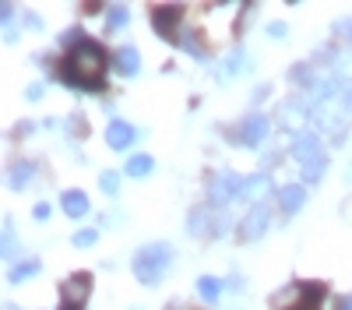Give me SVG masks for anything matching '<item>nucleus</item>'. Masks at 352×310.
<instances>
[{
  "mask_svg": "<svg viewBox=\"0 0 352 310\" xmlns=\"http://www.w3.org/2000/svg\"><path fill=\"white\" fill-rule=\"evenodd\" d=\"M243 187H247V177L232 173V169H219V173L212 177V205H229L232 197H243Z\"/></svg>",
  "mask_w": 352,
  "mask_h": 310,
  "instance_id": "obj_6",
  "label": "nucleus"
},
{
  "mask_svg": "<svg viewBox=\"0 0 352 310\" xmlns=\"http://www.w3.org/2000/svg\"><path fill=\"white\" fill-rule=\"evenodd\" d=\"M134 137H138V134H134V127H131V124H124V120H113V124L106 127V141H109V148H127Z\"/></svg>",
  "mask_w": 352,
  "mask_h": 310,
  "instance_id": "obj_11",
  "label": "nucleus"
},
{
  "mask_svg": "<svg viewBox=\"0 0 352 310\" xmlns=\"http://www.w3.org/2000/svg\"><path fill=\"white\" fill-rule=\"evenodd\" d=\"M124 25H127V8L124 4H109L106 8V28L109 32H120Z\"/></svg>",
  "mask_w": 352,
  "mask_h": 310,
  "instance_id": "obj_15",
  "label": "nucleus"
},
{
  "mask_svg": "<svg viewBox=\"0 0 352 310\" xmlns=\"http://www.w3.org/2000/svg\"><path fill=\"white\" fill-rule=\"evenodd\" d=\"M268 222H272L268 205H257V208H250V212H247V219H243V225H240L243 240H257V236H264V230H268Z\"/></svg>",
  "mask_w": 352,
  "mask_h": 310,
  "instance_id": "obj_9",
  "label": "nucleus"
},
{
  "mask_svg": "<svg viewBox=\"0 0 352 310\" xmlns=\"http://www.w3.org/2000/svg\"><path fill=\"white\" fill-rule=\"evenodd\" d=\"M268 194H275V184H272V177H264V173H257V177H247L243 197H247V201H254V208H257V205H264V197H268Z\"/></svg>",
  "mask_w": 352,
  "mask_h": 310,
  "instance_id": "obj_10",
  "label": "nucleus"
},
{
  "mask_svg": "<svg viewBox=\"0 0 352 310\" xmlns=\"http://www.w3.org/2000/svg\"><path fill=\"white\" fill-rule=\"evenodd\" d=\"M197 293H201V300H204V303H215V300H219V293H222V282H219V278H212V275H204V278L197 282Z\"/></svg>",
  "mask_w": 352,
  "mask_h": 310,
  "instance_id": "obj_16",
  "label": "nucleus"
},
{
  "mask_svg": "<svg viewBox=\"0 0 352 310\" xmlns=\"http://www.w3.org/2000/svg\"><path fill=\"white\" fill-rule=\"evenodd\" d=\"M331 310H352V296H335L331 300Z\"/></svg>",
  "mask_w": 352,
  "mask_h": 310,
  "instance_id": "obj_24",
  "label": "nucleus"
},
{
  "mask_svg": "<svg viewBox=\"0 0 352 310\" xmlns=\"http://www.w3.org/2000/svg\"><path fill=\"white\" fill-rule=\"evenodd\" d=\"M264 137H268V117H264V113H247L243 124L236 127V137H232V141L254 148V145H261Z\"/></svg>",
  "mask_w": 352,
  "mask_h": 310,
  "instance_id": "obj_8",
  "label": "nucleus"
},
{
  "mask_svg": "<svg viewBox=\"0 0 352 310\" xmlns=\"http://www.w3.org/2000/svg\"><path fill=\"white\" fill-rule=\"evenodd\" d=\"M99 187H102L106 194H116V190H120V177H116V173H109V169H106V173L99 177Z\"/></svg>",
  "mask_w": 352,
  "mask_h": 310,
  "instance_id": "obj_20",
  "label": "nucleus"
},
{
  "mask_svg": "<svg viewBox=\"0 0 352 310\" xmlns=\"http://www.w3.org/2000/svg\"><path fill=\"white\" fill-rule=\"evenodd\" d=\"M28 180H32V166H28V162H14V166H11V177H8V184L18 190V187H25Z\"/></svg>",
  "mask_w": 352,
  "mask_h": 310,
  "instance_id": "obj_17",
  "label": "nucleus"
},
{
  "mask_svg": "<svg viewBox=\"0 0 352 310\" xmlns=\"http://www.w3.org/2000/svg\"><path fill=\"white\" fill-rule=\"evenodd\" d=\"M116 71H120L124 78H134L138 71H141V56H138V49L134 46H124V49H116Z\"/></svg>",
  "mask_w": 352,
  "mask_h": 310,
  "instance_id": "obj_12",
  "label": "nucleus"
},
{
  "mask_svg": "<svg viewBox=\"0 0 352 310\" xmlns=\"http://www.w3.org/2000/svg\"><path fill=\"white\" fill-rule=\"evenodd\" d=\"M92 293V275L78 272L60 282V310H85V300Z\"/></svg>",
  "mask_w": 352,
  "mask_h": 310,
  "instance_id": "obj_7",
  "label": "nucleus"
},
{
  "mask_svg": "<svg viewBox=\"0 0 352 310\" xmlns=\"http://www.w3.org/2000/svg\"><path fill=\"white\" fill-rule=\"evenodd\" d=\"M96 240H99L96 230H81V233H74V247H92Z\"/></svg>",
  "mask_w": 352,
  "mask_h": 310,
  "instance_id": "obj_22",
  "label": "nucleus"
},
{
  "mask_svg": "<svg viewBox=\"0 0 352 310\" xmlns=\"http://www.w3.org/2000/svg\"><path fill=\"white\" fill-rule=\"evenodd\" d=\"M184 14H187L184 4H159V8H152V25H155V32H159L166 43H180Z\"/></svg>",
  "mask_w": 352,
  "mask_h": 310,
  "instance_id": "obj_5",
  "label": "nucleus"
},
{
  "mask_svg": "<svg viewBox=\"0 0 352 310\" xmlns=\"http://www.w3.org/2000/svg\"><path fill=\"white\" fill-rule=\"evenodd\" d=\"M169 261H173V247L169 243L141 247L134 254V278L141 282V286H155V282L162 278V272L169 268Z\"/></svg>",
  "mask_w": 352,
  "mask_h": 310,
  "instance_id": "obj_2",
  "label": "nucleus"
},
{
  "mask_svg": "<svg viewBox=\"0 0 352 310\" xmlns=\"http://www.w3.org/2000/svg\"><path fill=\"white\" fill-rule=\"evenodd\" d=\"M43 96V85H28V99H39Z\"/></svg>",
  "mask_w": 352,
  "mask_h": 310,
  "instance_id": "obj_27",
  "label": "nucleus"
},
{
  "mask_svg": "<svg viewBox=\"0 0 352 310\" xmlns=\"http://www.w3.org/2000/svg\"><path fill=\"white\" fill-rule=\"evenodd\" d=\"M64 212H67L71 219H81V215L88 212V197H85L81 190H67V194H64Z\"/></svg>",
  "mask_w": 352,
  "mask_h": 310,
  "instance_id": "obj_14",
  "label": "nucleus"
},
{
  "mask_svg": "<svg viewBox=\"0 0 352 310\" xmlns=\"http://www.w3.org/2000/svg\"><path fill=\"white\" fill-rule=\"evenodd\" d=\"M324 296H328L324 282H296L278 296V310H320Z\"/></svg>",
  "mask_w": 352,
  "mask_h": 310,
  "instance_id": "obj_4",
  "label": "nucleus"
},
{
  "mask_svg": "<svg viewBox=\"0 0 352 310\" xmlns=\"http://www.w3.org/2000/svg\"><path fill=\"white\" fill-rule=\"evenodd\" d=\"M32 215H36V219H39V222H43V219H50V205H46V201H39V205H36V212H32Z\"/></svg>",
  "mask_w": 352,
  "mask_h": 310,
  "instance_id": "obj_26",
  "label": "nucleus"
},
{
  "mask_svg": "<svg viewBox=\"0 0 352 310\" xmlns=\"http://www.w3.org/2000/svg\"><path fill=\"white\" fill-rule=\"evenodd\" d=\"M36 272H39V261H21V265H14V268H11V275H8V278H11V282H25V278H32Z\"/></svg>",
  "mask_w": 352,
  "mask_h": 310,
  "instance_id": "obj_19",
  "label": "nucleus"
},
{
  "mask_svg": "<svg viewBox=\"0 0 352 310\" xmlns=\"http://www.w3.org/2000/svg\"><path fill=\"white\" fill-rule=\"evenodd\" d=\"M204 219H208V212H204V208H197V212H190V233H204Z\"/></svg>",
  "mask_w": 352,
  "mask_h": 310,
  "instance_id": "obj_21",
  "label": "nucleus"
},
{
  "mask_svg": "<svg viewBox=\"0 0 352 310\" xmlns=\"http://www.w3.org/2000/svg\"><path fill=\"white\" fill-rule=\"evenodd\" d=\"M268 36H272V39H282V36H285V25H282V21L268 25Z\"/></svg>",
  "mask_w": 352,
  "mask_h": 310,
  "instance_id": "obj_25",
  "label": "nucleus"
},
{
  "mask_svg": "<svg viewBox=\"0 0 352 310\" xmlns=\"http://www.w3.org/2000/svg\"><path fill=\"white\" fill-rule=\"evenodd\" d=\"M14 254V236H11V219L4 222V258H11Z\"/></svg>",
  "mask_w": 352,
  "mask_h": 310,
  "instance_id": "obj_23",
  "label": "nucleus"
},
{
  "mask_svg": "<svg viewBox=\"0 0 352 310\" xmlns=\"http://www.w3.org/2000/svg\"><path fill=\"white\" fill-rule=\"evenodd\" d=\"M152 166H155L152 155H134V159L127 162V173H131V177H148V173H152Z\"/></svg>",
  "mask_w": 352,
  "mask_h": 310,
  "instance_id": "obj_18",
  "label": "nucleus"
},
{
  "mask_svg": "<svg viewBox=\"0 0 352 310\" xmlns=\"http://www.w3.org/2000/svg\"><path fill=\"white\" fill-rule=\"evenodd\" d=\"M292 155H296L307 184H317L320 177H324L328 155H324V148H320V137L317 134H296V137H292Z\"/></svg>",
  "mask_w": 352,
  "mask_h": 310,
  "instance_id": "obj_3",
  "label": "nucleus"
},
{
  "mask_svg": "<svg viewBox=\"0 0 352 310\" xmlns=\"http://www.w3.org/2000/svg\"><path fill=\"white\" fill-rule=\"evenodd\" d=\"M278 205H282V212H285V215L300 212V205H303V187H300V184L282 187V190H278Z\"/></svg>",
  "mask_w": 352,
  "mask_h": 310,
  "instance_id": "obj_13",
  "label": "nucleus"
},
{
  "mask_svg": "<svg viewBox=\"0 0 352 310\" xmlns=\"http://www.w3.org/2000/svg\"><path fill=\"white\" fill-rule=\"evenodd\" d=\"M56 78L81 92H102L106 89V49L92 39H81L60 56Z\"/></svg>",
  "mask_w": 352,
  "mask_h": 310,
  "instance_id": "obj_1",
  "label": "nucleus"
}]
</instances>
